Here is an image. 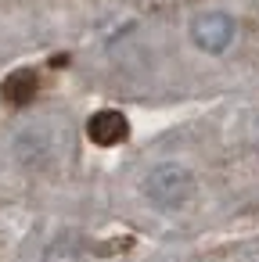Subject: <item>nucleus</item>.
<instances>
[{
	"mask_svg": "<svg viewBox=\"0 0 259 262\" xmlns=\"http://www.w3.org/2000/svg\"><path fill=\"white\" fill-rule=\"evenodd\" d=\"M144 194H148V201L158 212H176V208H184L194 198V176L184 165H176V162H162V165H155L148 172Z\"/></svg>",
	"mask_w": 259,
	"mask_h": 262,
	"instance_id": "nucleus-1",
	"label": "nucleus"
},
{
	"mask_svg": "<svg viewBox=\"0 0 259 262\" xmlns=\"http://www.w3.org/2000/svg\"><path fill=\"white\" fill-rule=\"evenodd\" d=\"M87 137H90L97 147H115V144H123V140L130 137V122H126L123 112L105 108V112L90 115V122H87Z\"/></svg>",
	"mask_w": 259,
	"mask_h": 262,
	"instance_id": "nucleus-3",
	"label": "nucleus"
},
{
	"mask_svg": "<svg viewBox=\"0 0 259 262\" xmlns=\"http://www.w3.org/2000/svg\"><path fill=\"white\" fill-rule=\"evenodd\" d=\"M36 90H40V79L29 69H18V72H11L4 83H0V94H4L8 104H29L36 97Z\"/></svg>",
	"mask_w": 259,
	"mask_h": 262,
	"instance_id": "nucleus-4",
	"label": "nucleus"
},
{
	"mask_svg": "<svg viewBox=\"0 0 259 262\" xmlns=\"http://www.w3.org/2000/svg\"><path fill=\"white\" fill-rule=\"evenodd\" d=\"M234 33H237V26H234V18L223 15V11H205V15H198V18L191 22V40H194V47H202L205 54H223V51L234 43Z\"/></svg>",
	"mask_w": 259,
	"mask_h": 262,
	"instance_id": "nucleus-2",
	"label": "nucleus"
},
{
	"mask_svg": "<svg viewBox=\"0 0 259 262\" xmlns=\"http://www.w3.org/2000/svg\"><path fill=\"white\" fill-rule=\"evenodd\" d=\"M44 262H79V241H76V237H58V241L47 248Z\"/></svg>",
	"mask_w": 259,
	"mask_h": 262,
	"instance_id": "nucleus-5",
	"label": "nucleus"
}]
</instances>
